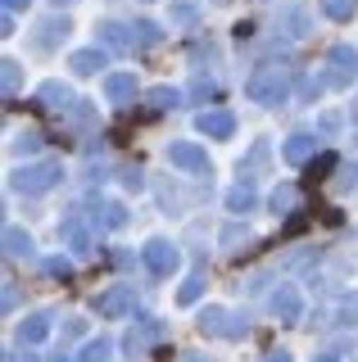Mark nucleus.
I'll return each instance as SVG.
<instances>
[{
    "mask_svg": "<svg viewBox=\"0 0 358 362\" xmlns=\"http://www.w3.org/2000/svg\"><path fill=\"white\" fill-rule=\"evenodd\" d=\"M222 317H227L222 308H204V313H200V331H209V335H227L231 326L222 322Z\"/></svg>",
    "mask_w": 358,
    "mask_h": 362,
    "instance_id": "nucleus-17",
    "label": "nucleus"
},
{
    "mask_svg": "<svg viewBox=\"0 0 358 362\" xmlns=\"http://www.w3.org/2000/svg\"><path fill=\"white\" fill-rule=\"evenodd\" d=\"M54 5H59V0H54ZM64 5H69V0H64Z\"/></svg>",
    "mask_w": 358,
    "mask_h": 362,
    "instance_id": "nucleus-37",
    "label": "nucleus"
},
{
    "mask_svg": "<svg viewBox=\"0 0 358 362\" xmlns=\"http://www.w3.org/2000/svg\"><path fill=\"white\" fill-rule=\"evenodd\" d=\"M200 290H204V276H191L182 290H177V303H182V308H186V303H195V299H200Z\"/></svg>",
    "mask_w": 358,
    "mask_h": 362,
    "instance_id": "nucleus-24",
    "label": "nucleus"
},
{
    "mask_svg": "<svg viewBox=\"0 0 358 362\" xmlns=\"http://www.w3.org/2000/svg\"><path fill=\"white\" fill-rule=\"evenodd\" d=\"M46 335H50V313H37L18 326V344H41Z\"/></svg>",
    "mask_w": 358,
    "mask_h": 362,
    "instance_id": "nucleus-13",
    "label": "nucleus"
},
{
    "mask_svg": "<svg viewBox=\"0 0 358 362\" xmlns=\"http://www.w3.org/2000/svg\"><path fill=\"white\" fill-rule=\"evenodd\" d=\"M267 204H272V213H286V209H295V204H299V190L295 186H277L272 195H267Z\"/></svg>",
    "mask_w": 358,
    "mask_h": 362,
    "instance_id": "nucleus-18",
    "label": "nucleus"
},
{
    "mask_svg": "<svg viewBox=\"0 0 358 362\" xmlns=\"http://www.w3.org/2000/svg\"><path fill=\"white\" fill-rule=\"evenodd\" d=\"M263 362H295V358H290V354H286V349H272V354H267Z\"/></svg>",
    "mask_w": 358,
    "mask_h": 362,
    "instance_id": "nucleus-31",
    "label": "nucleus"
},
{
    "mask_svg": "<svg viewBox=\"0 0 358 362\" xmlns=\"http://www.w3.org/2000/svg\"><path fill=\"white\" fill-rule=\"evenodd\" d=\"M327 82L331 86H350L354 82V77H358V50H354V45H335V50L327 54Z\"/></svg>",
    "mask_w": 358,
    "mask_h": 362,
    "instance_id": "nucleus-3",
    "label": "nucleus"
},
{
    "mask_svg": "<svg viewBox=\"0 0 358 362\" xmlns=\"http://www.w3.org/2000/svg\"><path fill=\"white\" fill-rule=\"evenodd\" d=\"M350 113H354V118H358V100H354V109H350Z\"/></svg>",
    "mask_w": 358,
    "mask_h": 362,
    "instance_id": "nucleus-35",
    "label": "nucleus"
},
{
    "mask_svg": "<svg viewBox=\"0 0 358 362\" xmlns=\"http://www.w3.org/2000/svg\"><path fill=\"white\" fill-rule=\"evenodd\" d=\"M304 222H308V213H299V218H290V222H286V235H299V231H304Z\"/></svg>",
    "mask_w": 358,
    "mask_h": 362,
    "instance_id": "nucleus-29",
    "label": "nucleus"
},
{
    "mask_svg": "<svg viewBox=\"0 0 358 362\" xmlns=\"http://www.w3.org/2000/svg\"><path fill=\"white\" fill-rule=\"evenodd\" d=\"M46 272H50V276H59V281H69V276H73V263L54 254V258H46Z\"/></svg>",
    "mask_w": 358,
    "mask_h": 362,
    "instance_id": "nucleus-26",
    "label": "nucleus"
},
{
    "mask_svg": "<svg viewBox=\"0 0 358 362\" xmlns=\"http://www.w3.org/2000/svg\"><path fill=\"white\" fill-rule=\"evenodd\" d=\"M14 9H28V0H5V14H14Z\"/></svg>",
    "mask_w": 358,
    "mask_h": 362,
    "instance_id": "nucleus-32",
    "label": "nucleus"
},
{
    "mask_svg": "<svg viewBox=\"0 0 358 362\" xmlns=\"http://www.w3.org/2000/svg\"><path fill=\"white\" fill-rule=\"evenodd\" d=\"M168 163H173V168H186V173H209V154L200 150V145H191V141L168 145Z\"/></svg>",
    "mask_w": 358,
    "mask_h": 362,
    "instance_id": "nucleus-6",
    "label": "nucleus"
},
{
    "mask_svg": "<svg viewBox=\"0 0 358 362\" xmlns=\"http://www.w3.org/2000/svg\"><path fill=\"white\" fill-rule=\"evenodd\" d=\"M150 100H154V109H168V105H177L182 95H177L173 86H154V90H150Z\"/></svg>",
    "mask_w": 358,
    "mask_h": 362,
    "instance_id": "nucleus-25",
    "label": "nucleus"
},
{
    "mask_svg": "<svg viewBox=\"0 0 358 362\" xmlns=\"http://www.w3.org/2000/svg\"><path fill=\"white\" fill-rule=\"evenodd\" d=\"M59 240H69V245H73V254H82V258L96 249V245H91V231H86V226L77 222V218H64V222H59Z\"/></svg>",
    "mask_w": 358,
    "mask_h": 362,
    "instance_id": "nucleus-10",
    "label": "nucleus"
},
{
    "mask_svg": "<svg viewBox=\"0 0 358 362\" xmlns=\"http://www.w3.org/2000/svg\"><path fill=\"white\" fill-rule=\"evenodd\" d=\"M245 95L254 100V105H282V100L290 95V68L282 64H263L259 73L250 77V86H245Z\"/></svg>",
    "mask_w": 358,
    "mask_h": 362,
    "instance_id": "nucleus-1",
    "label": "nucleus"
},
{
    "mask_svg": "<svg viewBox=\"0 0 358 362\" xmlns=\"http://www.w3.org/2000/svg\"><path fill=\"white\" fill-rule=\"evenodd\" d=\"M69 64H73L77 77H91V73H100V68H105V50H77Z\"/></svg>",
    "mask_w": 358,
    "mask_h": 362,
    "instance_id": "nucleus-14",
    "label": "nucleus"
},
{
    "mask_svg": "<svg viewBox=\"0 0 358 362\" xmlns=\"http://www.w3.org/2000/svg\"><path fill=\"white\" fill-rule=\"evenodd\" d=\"M354 9H358V0H322V14L335 18V23H350Z\"/></svg>",
    "mask_w": 358,
    "mask_h": 362,
    "instance_id": "nucleus-15",
    "label": "nucleus"
},
{
    "mask_svg": "<svg viewBox=\"0 0 358 362\" xmlns=\"http://www.w3.org/2000/svg\"><path fill=\"white\" fill-rule=\"evenodd\" d=\"M195 132L200 136H214V141H227V136L236 132V118H231L227 109H209V113H200V118H195Z\"/></svg>",
    "mask_w": 358,
    "mask_h": 362,
    "instance_id": "nucleus-7",
    "label": "nucleus"
},
{
    "mask_svg": "<svg viewBox=\"0 0 358 362\" xmlns=\"http://www.w3.org/2000/svg\"><path fill=\"white\" fill-rule=\"evenodd\" d=\"M59 177H64V168L46 158V163H28V168H18V173L9 177V181H14L18 195H41V190H50Z\"/></svg>",
    "mask_w": 358,
    "mask_h": 362,
    "instance_id": "nucleus-2",
    "label": "nucleus"
},
{
    "mask_svg": "<svg viewBox=\"0 0 358 362\" xmlns=\"http://www.w3.org/2000/svg\"><path fill=\"white\" fill-rule=\"evenodd\" d=\"M282 158L286 163H304V158H313V132H295L290 141L282 145Z\"/></svg>",
    "mask_w": 358,
    "mask_h": 362,
    "instance_id": "nucleus-12",
    "label": "nucleus"
},
{
    "mask_svg": "<svg viewBox=\"0 0 358 362\" xmlns=\"http://www.w3.org/2000/svg\"><path fill=\"white\" fill-rule=\"evenodd\" d=\"M96 209H100V222H105V226H122V222H127L122 204H96Z\"/></svg>",
    "mask_w": 358,
    "mask_h": 362,
    "instance_id": "nucleus-23",
    "label": "nucleus"
},
{
    "mask_svg": "<svg viewBox=\"0 0 358 362\" xmlns=\"http://www.w3.org/2000/svg\"><path fill=\"white\" fill-rule=\"evenodd\" d=\"M50 362H69V358H50Z\"/></svg>",
    "mask_w": 358,
    "mask_h": 362,
    "instance_id": "nucleus-36",
    "label": "nucleus"
},
{
    "mask_svg": "<svg viewBox=\"0 0 358 362\" xmlns=\"http://www.w3.org/2000/svg\"><path fill=\"white\" fill-rule=\"evenodd\" d=\"M159 331H163L159 322H145L141 331H127V354H141V349H145V339H150V335H159Z\"/></svg>",
    "mask_w": 358,
    "mask_h": 362,
    "instance_id": "nucleus-21",
    "label": "nucleus"
},
{
    "mask_svg": "<svg viewBox=\"0 0 358 362\" xmlns=\"http://www.w3.org/2000/svg\"><path fill=\"white\" fill-rule=\"evenodd\" d=\"M28 249H32V235L18 231V226H9V231H5V254L14 258V254H28Z\"/></svg>",
    "mask_w": 358,
    "mask_h": 362,
    "instance_id": "nucleus-20",
    "label": "nucleus"
},
{
    "mask_svg": "<svg viewBox=\"0 0 358 362\" xmlns=\"http://www.w3.org/2000/svg\"><path fill=\"white\" fill-rule=\"evenodd\" d=\"M145 267H150L154 276H173V272L182 267V254H177L168 240H150L145 245Z\"/></svg>",
    "mask_w": 358,
    "mask_h": 362,
    "instance_id": "nucleus-4",
    "label": "nucleus"
},
{
    "mask_svg": "<svg viewBox=\"0 0 358 362\" xmlns=\"http://www.w3.org/2000/svg\"><path fill=\"white\" fill-rule=\"evenodd\" d=\"M182 362H204V358H200V354H191V358H182Z\"/></svg>",
    "mask_w": 358,
    "mask_h": 362,
    "instance_id": "nucleus-34",
    "label": "nucleus"
},
{
    "mask_svg": "<svg viewBox=\"0 0 358 362\" xmlns=\"http://www.w3.org/2000/svg\"><path fill=\"white\" fill-rule=\"evenodd\" d=\"M41 105H46V109H77V95H73V90L69 86H59V82H46V86H41Z\"/></svg>",
    "mask_w": 358,
    "mask_h": 362,
    "instance_id": "nucleus-11",
    "label": "nucleus"
},
{
    "mask_svg": "<svg viewBox=\"0 0 358 362\" xmlns=\"http://www.w3.org/2000/svg\"><path fill=\"white\" fill-rule=\"evenodd\" d=\"M37 145H41V136H37V132H23V141H18V150H37Z\"/></svg>",
    "mask_w": 358,
    "mask_h": 362,
    "instance_id": "nucleus-30",
    "label": "nucleus"
},
{
    "mask_svg": "<svg viewBox=\"0 0 358 362\" xmlns=\"http://www.w3.org/2000/svg\"><path fill=\"white\" fill-rule=\"evenodd\" d=\"M14 90H18V64H14V59H5V100L14 95Z\"/></svg>",
    "mask_w": 358,
    "mask_h": 362,
    "instance_id": "nucleus-27",
    "label": "nucleus"
},
{
    "mask_svg": "<svg viewBox=\"0 0 358 362\" xmlns=\"http://www.w3.org/2000/svg\"><path fill=\"white\" fill-rule=\"evenodd\" d=\"M318 362H340V358H335V354H322V358H318Z\"/></svg>",
    "mask_w": 358,
    "mask_h": 362,
    "instance_id": "nucleus-33",
    "label": "nucleus"
},
{
    "mask_svg": "<svg viewBox=\"0 0 358 362\" xmlns=\"http://www.w3.org/2000/svg\"><path fill=\"white\" fill-rule=\"evenodd\" d=\"M272 313L282 317V322H299L304 317V299H299V290L295 286H282L272 294Z\"/></svg>",
    "mask_w": 358,
    "mask_h": 362,
    "instance_id": "nucleus-8",
    "label": "nucleus"
},
{
    "mask_svg": "<svg viewBox=\"0 0 358 362\" xmlns=\"http://www.w3.org/2000/svg\"><path fill=\"white\" fill-rule=\"evenodd\" d=\"M109 349H114L109 339H91V344L77 354V362H109Z\"/></svg>",
    "mask_w": 358,
    "mask_h": 362,
    "instance_id": "nucleus-22",
    "label": "nucleus"
},
{
    "mask_svg": "<svg viewBox=\"0 0 358 362\" xmlns=\"http://www.w3.org/2000/svg\"><path fill=\"white\" fill-rule=\"evenodd\" d=\"M331 168H335V154H318V158H313V173H318V177H327Z\"/></svg>",
    "mask_w": 358,
    "mask_h": 362,
    "instance_id": "nucleus-28",
    "label": "nucleus"
},
{
    "mask_svg": "<svg viewBox=\"0 0 358 362\" xmlns=\"http://www.w3.org/2000/svg\"><path fill=\"white\" fill-rule=\"evenodd\" d=\"M132 308H137V294H132V286H114V290H105L96 299V313L100 317H127Z\"/></svg>",
    "mask_w": 358,
    "mask_h": 362,
    "instance_id": "nucleus-5",
    "label": "nucleus"
},
{
    "mask_svg": "<svg viewBox=\"0 0 358 362\" xmlns=\"http://www.w3.org/2000/svg\"><path fill=\"white\" fill-rule=\"evenodd\" d=\"M137 77H132V73H109L105 77V95L109 100H118V105H132V100H137Z\"/></svg>",
    "mask_w": 358,
    "mask_h": 362,
    "instance_id": "nucleus-9",
    "label": "nucleus"
},
{
    "mask_svg": "<svg viewBox=\"0 0 358 362\" xmlns=\"http://www.w3.org/2000/svg\"><path fill=\"white\" fill-rule=\"evenodd\" d=\"M100 32H105V41H109V45H118V50H132V45H141V41H137V32H122L118 23H105Z\"/></svg>",
    "mask_w": 358,
    "mask_h": 362,
    "instance_id": "nucleus-16",
    "label": "nucleus"
},
{
    "mask_svg": "<svg viewBox=\"0 0 358 362\" xmlns=\"http://www.w3.org/2000/svg\"><path fill=\"white\" fill-rule=\"evenodd\" d=\"M254 199H259V195H254V186H236V190L227 195V209H231V213H250Z\"/></svg>",
    "mask_w": 358,
    "mask_h": 362,
    "instance_id": "nucleus-19",
    "label": "nucleus"
}]
</instances>
